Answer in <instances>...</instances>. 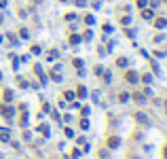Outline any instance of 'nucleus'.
Wrapping results in <instances>:
<instances>
[{
    "instance_id": "39448f33",
    "label": "nucleus",
    "mask_w": 167,
    "mask_h": 159,
    "mask_svg": "<svg viewBox=\"0 0 167 159\" xmlns=\"http://www.w3.org/2000/svg\"><path fill=\"white\" fill-rule=\"evenodd\" d=\"M165 155H167V149H165Z\"/></svg>"
},
{
    "instance_id": "7ed1b4c3",
    "label": "nucleus",
    "mask_w": 167,
    "mask_h": 159,
    "mask_svg": "<svg viewBox=\"0 0 167 159\" xmlns=\"http://www.w3.org/2000/svg\"><path fill=\"white\" fill-rule=\"evenodd\" d=\"M142 15H144V17H146V19H152V11H144V13H142Z\"/></svg>"
},
{
    "instance_id": "f03ea898",
    "label": "nucleus",
    "mask_w": 167,
    "mask_h": 159,
    "mask_svg": "<svg viewBox=\"0 0 167 159\" xmlns=\"http://www.w3.org/2000/svg\"><path fill=\"white\" fill-rule=\"evenodd\" d=\"M117 64L123 68V66H127V60H125V57H119V62H117Z\"/></svg>"
},
{
    "instance_id": "20e7f679",
    "label": "nucleus",
    "mask_w": 167,
    "mask_h": 159,
    "mask_svg": "<svg viewBox=\"0 0 167 159\" xmlns=\"http://www.w3.org/2000/svg\"><path fill=\"white\" fill-rule=\"evenodd\" d=\"M157 26H159V28H163V26H167V21H165V19H159V21H157Z\"/></svg>"
},
{
    "instance_id": "f257e3e1",
    "label": "nucleus",
    "mask_w": 167,
    "mask_h": 159,
    "mask_svg": "<svg viewBox=\"0 0 167 159\" xmlns=\"http://www.w3.org/2000/svg\"><path fill=\"white\" fill-rule=\"evenodd\" d=\"M127 81H129V83H135V81H137V74H135V72H129V74H127Z\"/></svg>"
}]
</instances>
